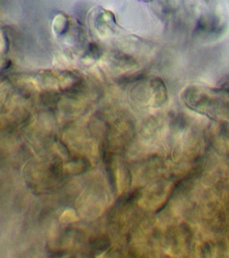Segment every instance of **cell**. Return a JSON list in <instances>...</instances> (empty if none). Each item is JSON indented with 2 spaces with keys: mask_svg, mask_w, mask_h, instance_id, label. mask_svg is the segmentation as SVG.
Returning a JSON list of instances; mask_svg holds the SVG:
<instances>
[{
  "mask_svg": "<svg viewBox=\"0 0 229 258\" xmlns=\"http://www.w3.org/2000/svg\"><path fill=\"white\" fill-rule=\"evenodd\" d=\"M68 27L67 18L64 16L59 15L56 16L53 22V30L56 34H62L66 30Z\"/></svg>",
  "mask_w": 229,
  "mask_h": 258,
  "instance_id": "cell-1",
  "label": "cell"
},
{
  "mask_svg": "<svg viewBox=\"0 0 229 258\" xmlns=\"http://www.w3.org/2000/svg\"><path fill=\"white\" fill-rule=\"evenodd\" d=\"M6 40L4 34L0 32V68L4 66V54L6 50Z\"/></svg>",
  "mask_w": 229,
  "mask_h": 258,
  "instance_id": "cell-2",
  "label": "cell"
}]
</instances>
